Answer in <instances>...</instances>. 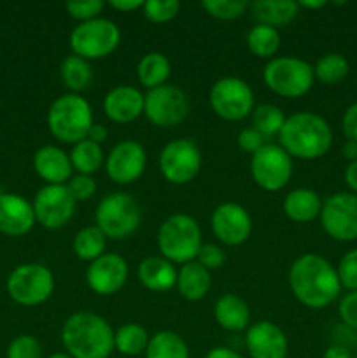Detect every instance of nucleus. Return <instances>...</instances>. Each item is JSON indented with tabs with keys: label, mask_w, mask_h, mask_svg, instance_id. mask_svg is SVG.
<instances>
[{
	"label": "nucleus",
	"mask_w": 357,
	"mask_h": 358,
	"mask_svg": "<svg viewBox=\"0 0 357 358\" xmlns=\"http://www.w3.org/2000/svg\"><path fill=\"white\" fill-rule=\"evenodd\" d=\"M289 287L294 297L310 310L328 308L342 292L336 268L317 254H304L293 262Z\"/></svg>",
	"instance_id": "obj_1"
},
{
	"label": "nucleus",
	"mask_w": 357,
	"mask_h": 358,
	"mask_svg": "<svg viewBox=\"0 0 357 358\" xmlns=\"http://www.w3.org/2000/svg\"><path fill=\"white\" fill-rule=\"evenodd\" d=\"M62 343L74 358H108L114 352V331L100 315L79 311L63 324Z\"/></svg>",
	"instance_id": "obj_2"
},
{
	"label": "nucleus",
	"mask_w": 357,
	"mask_h": 358,
	"mask_svg": "<svg viewBox=\"0 0 357 358\" xmlns=\"http://www.w3.org/2000/svg\"><path fill=\"white\" fill-rule=\"evenodd\" d=\"M279 140L280 147L290 157L312 161L328 154L332 145V131L322 115L315 112H296L286 117Z\"/></svg>",
	"instance_id": "obj_3"
},
{
	"label": "nucleus",
	"mask_w": 357,
	"mask_h": 358,
	"mask_svg": "<svg viewBox=\"0 0 357 358\" xmlns=\"http://www.w3.org/2000/svg\"><path fill=\"white\" fill-rule=\"evenodd\" d=\"M93 126L91 105L80 94L66 93L56 98L48 110V128L62 143H79Z\"/></svg>",
	"instance_id": "obj_4"
},
{
	"label": "nucleus",
	"mask_w": 357,
	"mask_h": 358,
	"mask_svg": "<svg viewBox=\"0 0 357 358\" xmlns=\"http://www.w3.org/2000/svg\"><path fill=\"white\" fill-rule=\"evenodd\" d=\"M200 224L186 213L170 215L158 229V248L172 264H188L196 261L202 248Z\"/></svg>",
	"instance_id": "obj_5"
},
{
	"label": "nucleus",
	"mask_w": 357,
	"mask_h": 358,
	"mask_svg": "<svg viewBox=\"0 0 357 358\" xmlns=\"http://www.w3.org/2000/svg\"><path fill=\"white\" fill-rule=\"evenodd\" d=\"M266 86L282 98H300L312 90L314 66L296 56L272 58L262 70Z\"/></svg>",
	"instance_id": "obj_6"
},
{
	"label": "nucleus",
	"mask_w": 357,
	"mask_h": 358,
	"mask_svg": "<svg viewBox=\"0 0 357 358\" xmlns=\"http://www.w3.org/2000/svg\"><path fill=\"white\" fill-rule=\"evenodd\" d=\"M142 220V212L135 199L126 192L107 194L97 206L94 222L108 240H122L135 233Z\"/></svg>",
	"instance_id": "obj_7"
},
{
	"label": "nucleus",
	"mask_w": 357,
	"mask_h": 358,
	"mask_svg": "<svg viewBox=\"0 0 357 358\" xmlns=\"http://www.w3.org/2000/svg\"><path fill=\"white\" fill-rule=\"evenodd\" d=\"M70 49L72 55L84 59H102L114 52L121 41V30L114 21L107 17L79 23L70 31Z\"/></svg>",
	"instance_id": "obj_8"
},
{
	"label": "nucleus",
	"mask_w": 357,
	"mask_h": 358,
	"mask_svg": "<svg viewBox=\"0 0 357 358\" xmlns=\"http://www.w3.org/2000/svg\"><path fill=\"white\" fill-rule=\"evenodd\" d=\"M55 276L51 269L38 262L18 266L7 278V294L21 306H38L52 296Z\"/></svg>",
	"instance_id": "obj_9"
},
{
	"label": "nucleus",
	"mask_w": 357,
	"mask_h": 358,
	"mask_svg": "<svg viewBox=\"0 0 357 358\" xmlns=\"http://www.w3.org/2000/svg\"><path fill=\"white\" fill-rule=\"evenodd\" d=\"M189 114V98L181 87L163 84L144 94V115L158 128H174Z\"/></svg>",
	"instance_id": "obj_10"
},
{
	"label": "nucleus",
	"mask_w": 357,
	"mask_h": 358,
	"mask_svg": "<svg viewBox=\"0 0 357 358\" xmlns=\"http://www.w3.org/2000/svg\"><path fill=\"white\" fill-rule=\"evenodd\" d=\"M160 171L170 184L186 185L198 175L202 168V150L191 138L168 142L160 152Z\"/></svg>",
	"instance_id": "obj_11"
},
{
	"label": "nucleus",
	"mask_w": 357,
	"mask_h": 358,
	"mask_svg": "<svg viewBox=\"0 0 357 358\" xmlns=\"http://www.w3.org/2000/svg\"><path fill=\"white\" fill-rule=\"evenodd\" d=\"M210 107L224 121H241L254 110V93L244 79L220 77L209 94Z\"/></svg>",
	"instance_id": "obj_12"
},
{
	"label": "nucleus",
	"mask_w": 357,
	"mask_h": 358,
	"mask_svg": "<svg viewBox=\"0 0 357 358\" xmlns=\"http://www.w3.org/2000/svg\"><path fill=\"white\" fill-rule=\"evenodd\" d=\"M251 175L265 191H280L293 177V157L276 143H265L258 152L252 154Z\"/></svg>",
	"instance_id": "obj_13"
},
{
	"label": "nucleus",
	"mask_w": 357,
	"mask_h": 358,
	"mask_svg": "<svg viewBox=\"0 0 357 358\" xmlns=\"http://www.w3.org/2000/svg\"><path fill=\"white\" fill-rule=\"evenodd\" d=\"M322 229L338 241L357 240V194L336 192L322 203Z\"/></svg>",
	"instance_id": "obj_14"
},
{
	"label": "nucleus",
	"mask_w": 357,
	"mask_h": 358,
	"mask_svg": "<svg viewBox=\"0 0 357 358\" xmlns=\"http://www.w3.org/2000/svg\"><path fill=\"white\" fill-rule=\"evenodd\" d=\"M35 220L46 229H59L65 226L76 212V199L65 185H44L35 194Z\"/></svg>",
	"instance_id": "obj_15"
},
{
	"label": "nucleus",
	"mask_w": 357,
	"mask_h": 358,
	"mask_svg": "<svg viewBox=\"0 0 357 358\" xmlns=\"http://www.w3.org/2000/svg\"><path fill=\"white\" fill-rule=\"evenodd\" d=\"M147 164V154L142 143L135 140H122L108 152L105 171L115 184L128 185L142 177Z\"/></svg>",
	"instance_id": "obj_16"
},
{
	"label": "nucleus",
	"mask_w": 357,
	"mask_h": 358,
	"mask_svg": "<svg viewBox=\"0 0 357 358\" xmlns=\"http://www.w3.org/2000/svg\"><path fill=\"white\" fill-rule=\"evenodd\" d=\"M212 231L220 243L238 247L251 238L252 219L238 203H223L212 213Z\"/></svg>",
	"instance_id": "obj_17"
},
{
	"label": "nucleus",
	"mask_w": 357,
	"mask_h": 358,
	"mask_svg": "<svg viewBox=\"0 0 357 358\" xmlns=\"http://www.w3.org/2000/svg\"><path fill=\"white\" fill-rule=\"evenodd\" d=\"M128 280V262L118 254H104L90 262L86 283L98 296H112L125 287Z\"/></svg>",
	"instance_id": "obj_18"
},
{
	"label": "nucleus",
	"mask_w": 357,
	"mask_h": 358,
	"mask_svg": "<svg viewBox=\"0 0 357 358\" xmlns=\"http://www.w3.org/2000/svg\"><path fill=\"white\" fill-rule=\"evenodd\" d=\"M245 348L251 358H286L289 352L287 336L273 322H255L245 332Z\"/></svg>",
	"instance_id": "obj_19"
},
{
	"label": "nucleus",
	"mask_w": 357,
	"mask_h": 358,
	"mask_svg": "<svg viewBox=\"0 0 357 358\" xmlns=\"http://www.w3.org/2000/svg\"><path fill=\"white\" fill-rule=\"evenodd\" d=\"M35 212L30 201L14 192H0V233L23 236L35 226Z\"/></svg>",
	"instance_id": "obj_20"
},
{
	"label": "nucleus",
	"mask_w": 357,
	"mask_h": 358,
	"mask_svg": "<svg viewBox=\"0 0 357 358\" xmlns=\"http://www.w3.org/2000/svg\"><path fill=\"white\" fill-rule=\"evenodd\" d=\"M104 112L114 122H133L144 114V94L133 86H118L104 98Z\"/></svg>",
	"instance_id": "obj_21"
},
{
	"label": "nucleus",
	"mask_w": 357,
	"mask_h": 358,
	"mask_svg": "<svg viewBox=\"0 0 357 358\" xmlns=\"http://www.w3.org/2000/svg\"><path fill=\"white\" fill-rule=\"evenodd\" d=\"M34 168L42 180L49 185H65L72 178L70 156L56 145H44L35 152Z\"/></svg>",
	"instance_id": "obj_22"
},
{
	"label": "nucleus",
	"mask_w": 357,
	"mask_h": 358,
	"mask_svg": "<svg viewBox=\"0 0 357 358\" xmlns=\"http://www.w3.org/2000/svg\"><path fill=\"white\" fill-rule=\"evenodd\" d=\"M140 283L153 292H168L177 285L178 271L164 257H146L139 264Z\"/></svg>",
	"instance_id": "obj_23"
},
{
	"label": "nucleus",
	"mask_w": 357,
	"mask_h": 358,
	"mask_svg": "<svg viewBox=\"0 0 357 358\" xmlns=\"http://www.w3.org/2000/svg\"><path fill=\"white\" fill-rule=\"evenodd\" d=\"M214 317H216V322L224 331L240 332L248 327L251 310H248V304L241 297L234 296V294H224L216 301Z\"/></svg>",
	"instance_id": "obj_24"
},
{
	"label": "nucleus",
	"mask_w": 357,
	"mask_h": 358,
	"mask_svg": "<svg viewBox=\"0 0 357 358\" xmlns=\"http://www.w3.org/2000/svg\"><path fill=\"white\" fill-rule=\"evenodd\" d=\"M284 213L294 222H312L321 215L322 199L314 189L300 187L290 191L282 203Z\"/></svg>",
	"instance_id": "obj_25"
},
{
	"label": "nucleus",
	"mask_w": 357,
	"mask_h": 358,
	"mask_svg": "<svg viewBox=\"0 0 357 358\" xmlns=\"http://www.w3.org/2000/svg\"><path fill=\"white\" fill-rule=\"evenodd\" d=\"M212 278L209 269L203 268L200 262L191 261L178 269L177 275V290L184 299L200 301L209 294Z\"/></svg>",
	"instance_id": "obj_26"
},
{
	"label": "nucleus",
	"mask_w": 357,
	"mask_h": 358,
	"mask_svg": "<svg viewBox=\"0 0 357 358\" xmlns=\"http://www.w3.org/2000/svg\"><path fill=\"white\" fill-rule=\"evenodd\" d=\"M251 9L258 23L273 28L289 24L300 13V6L294 0H258Z\"/></svg>",
	"instance_id": "obj_27"
},
{
	"label": "nucleus",
	"mask_w": 357,
	"mask_h": 358,
	"mask_svg": "<svg viewBox=\"0 0 357 358\" xmlns=\"http://www.w3.org/2000/svg\"><path fill=\"white\" fill-rule=\"evenodd\" d=\"M170 62L163 52L150 51L140 58L139 65H136V77H139L140 84L147 90H154L163 84H167L168 77H170Z\"/></svg>",
	"instance_id": "obj_28"
},
{
	"label": "nucleus",
	"mask_w": 357,
	"mask_h": 358,
	"mask_svg": "<svg viewBox=\"0 0 357 358\" xmlns=\"http://www.w3.org/2000/svg\"><path fill=\"white\" fill-rule=\"evenodd\" d=\"M59 77H62L65 87H69L72 93L79 94L80 91L90 87L91 80H93V69H91L88 59L76 55H70L62 62Z\"/></svg>",
	"instance_id": "obj_29"
},
{
	"label": "nucleus",
	"mask_w": 357,
	"mask_h": 358,
	"mask_svg": "<svg viewBox=\"0 0 357 358\" xmlns=\"http://www.w3.org/2000/svg\"><path fill=\"white\" fill-rule=\"evenodd\" d=\"M146 358H189V348L177 332L160 331L150 336Z\"/></svg>",
	"instance_id": "obj_30"
},
{
	"label": "nucleus",
	"mask_w": 357,
	"mask_h": 358,
	"mask_svg": "<svg viewBox=\"0 0 357 358\" xmlns=\"http://www.w3.org/2000/svg\"><path fill=\"white\" fill-rule=\"evenodd\" d=\"M74 254L80 259V261L93 262L94 259L102 257L107 248V236L100 231V227L88 226L83 227L79 233L74 238Z\"/></svg>",
	"instance_id": "obj_31"
},
{
	"label": "nucleus",
	"mask_w": 357,
	"mask_h": 358,
	"mask_svg": "<svg viewBox=\"0 0 357 358\" xmlns=\"http://www.w3.org/2000/svg\"><path fill=\"white\" fill-rule=\"evenodd\" d=\"M69 156L72 168L79 171V175H90L91 177L104 164V150H102V147L88 138L76 143Z\"/></svg>",
	"instance_id": "obj_32"
},
{
	"label": "nucleus",
	"mask_w": 357,
	"mask_h": 358,
	"mask_svg": "<svg viewBox=\"0 0 357 358\" xmlns=\"http://www.w3.org/2000/svg\"><path fill=\"white\" fill-rule=\"evenodd\" d=\"M149 341L150 336L139 324H126L114 332V350L126 357L146 353Z\"/></svg>",
	"instance_id": "obj_33"
},
{
	"label": "nucleus",
	"mask_w": 357,
	"mask_h": 358,
	"mask_svg": "<svg viewBox=\"0 0 357 358\" xmlns=\"http://www.w3.org/2000/svg\"><path fill=\"white\" fill-rule=\"evenodd\" d=\"M247 48L258 58H272L280 48V34L276 28L258 23L247 34Z\"/></svg>",
	"instance_id": "obj_34"
},
{
	"label": "nucleus",
	"mask_w": 357,
	"mask_h": 358,
	"mask_svg": "<svg viewBox=\"0 0 357 358\" xmlns=\"http://www.w3.org/2000/svg\"><path fill=\"white\" fill-rule=\"evenodd\" d=\"M349 62L340 52H328L322 58H318V62L314 66L315 79L321 80L322 84H328V86L342 83L349 76Z\"/></svg>",
	"instance_id": "obj_35"
},
{
	"label": "nucleus",
	"mask_w": 357,
	"mask_h": 358,
	"mask_svg": "<svg viewBox=\"0 0 357 358\" xmlns=\"http://www.w3.org/2000/svg\"><path fill=\"white\" fill-rule=\"evenodd\" d=\"M284 122H286V115H284L282 108H279L276 105L265 103L252 110V128L258 129L265 138L279 135Z\"/></svg>",
	"instance_id": "obj_36"
},
{
	"label": "nucleus",
	"mask_w": 357,
	"mask_h": 358,
	"mask_svg": "<svg viewBox=\"0 0 357 358\" xmlns=\"http://www.w3.org/2000/svg\"><path fill=\"white\" fill-rule=\"evenodd\" d=\"M202 7L216 20L231 21L245 14L251 6L247 0H203Z\"/></svg>",
	"instance_id": "obj_37"
},
{
	"label": "nucleus",
	"mask_w": 357,
	"mask_h": 358,
	"mask_svg": "<svg viewBox=\"0 0 357 358\" xmlns=\"http://www.w3.org/2000/svg\"><path fill=\"white\" fill-rule=\"evenodd\" d=\"M144 16L153 23H168L177 17L181 2L177 0H146L142 6Z\"/></svg>",
	"instance_id": "obj_38"
},
{
	"label": "nucleus",
	"mask_w": 357,
	"mask_h": 358,
	"mask_svg": "<svg viewBox=\"0 0 357 358\" xmlns=\"http://www.w3.org/2000/svg\"><path fill=\"white\" fill-rule=\"evenodd\" d=\"M104 7L105 3L102 0H72V2L65 3L66 13L79 23L100 17Z\"/></svg>",
	"instance_id": "obj_39"
},
{
	"label": "nucleus",
	"mask_w": 357,
	"mask_h": 358,
	"mask_svg": "<svg viewBox=\"0 0 357 358\" xmlns=\"http://www.w3.org/2000/svg\"><path fill=\"white\" fill-rule=\"evenodd\" d=\"M7 358H42V346L34 336H18L7 348Z\"/></svg>",
	"instance_id": "obj_40"
},
{
	"label": "nucleus",
	"mask_w": 357,
	"mask_h": 358,
	"mask_svg": "<svg viewBox=\"0 0 357 358\" xmlns=\"http://www.w3.org/2000/svg\"><path fill=\"white\" fill-rule=\"evenodd\" d=\"M336 273H338L342 289H346L349 292L357 290V248L346 252V254L340 259Z\"/></svg>",
	"instance_id": "obj_41"
},
{
	"label": "nucleus",
	"mask_w": 357,
	"mask_h": 358,
	"mask_svg": "<svg viewBox=\"0 0 357 358\" xmlns=\"http://www.w3.org/2000/svg\"><path fill=\"white\" fill-rule=\"evenodd\" d=\"M66 189L77 201H88L97 192V182L90 175H76L66 182Z\"/></svg>",
	"instance_id": "obj_42"
},
{
	"label": "nucleus",
	"mask_w": 357,
	"mask_h": 358,
	"mask_svg": "<svg viewBox=\"0 0 357 358\" xmlns=\"http://www.w3.org/2000/svg\"><path fill=\"white\" fill-rule=\"evenodd\" d=\"M224 261H226V255H224L223 248L217 247V245L214 243L202 245L198 255H196V262H200V264L205 269H209V271L219 269L220 266L224 264Z\"/></svg>",
	"instance_id": "obj_43"
},
{
	"label": "nucleus",
	"mask_w": 357,
	"mask_h": 358,
	"mask_svg": "<svg viewBox=\"0 0 357 358\" xmlns=\"http://www.w3.org/2000/svg\"><path fill=\"white\" fill-rule=\"evenodd\" d=\"M340 318L350 329H357V290L345 294L340 301Z\"/></svg>",
	"instance_id": "obj_44"
},
{
	"label": "nucleus",
	"mask_w": 357,
	"mask_h": 358,
	"mask_svg": "<svg viewBox=\"0 0 357 358\" xmlns=\"http://www.w3.org/2000/svg\"><path fill=\"white\" fill-rule=\"evenodd\" d=\"M265 145V136L254 128H245L238 133V147H240L244 152L254 154L258 152L261 147Z\"/></svg>",
	"instance_id": "obj_45"
},
{
	"label": "nucleus",
	"mask_w": 357,
	"mask_h": 358,
	"mask_svg": "<svg viewBox=\"0 0 357 358\" xmlns=\"http://www.w3.org/2000/svg\"><path fill=\"white\" fill-rule=\"evenodd\" d=\"M342 129L345 136L352 142H357V101L350 105L342 117Z\"/></svg>",
	"instance_id": "obj_46"
},
{
	"label": "nucleus",
	"mask_w": 357,
	"mask_h": 358,
	"mask_svg": "<svg viewBox=\"0 0 357 358\" xmlns=\"http://www.w3.org/2000/svg\"><path fill=\"white\" fill-rule=\"evenodd\" d=\"M107 136H108L107 126L100 124V122H93L90 133H88V140L98 143V145H100L102 142H105V140H107Z\"/></svg>",
	"instance_id": "obj_47"
},
{
	"label": "nucleus",
	"mask_w": 357,
	"mask_h": 358,
	"mask_svg": "<svg viewBox=\"0 0 357 358\" xmlns=\"http://www.w3.org/2000/svg\"><path fill=\"white\" fill-rule=\"evenodd\" d=\"M205 358H244L237 350L230 348V346H216L206 353Z\"/></svg>",
	"instance_id": "obj_48"
},
{
	"label": "nucleus",
	"mask_w": 357,
	"mask_h": 358,
	"mask_svg": "<svg viewBox=\"0 0 357 358\" xmlns=\"http://www.w3.org/2000/svg\"><path fill=\"white\" fill-rule=\"evenodd\" d=\"M142 6V0H112L111 2V7L121 10V13H132V10L140 9Z\"/></svg>",
	"instance_id": "obj_49"
},
{
	"label": "nucleus",
	"mask_w": 357,
	"mask_h": 358,
	"mask_svg": "<svg viewBox=\"0 0 357 358\" xmlns=\"http://www.w3.org/2000/svg\"><path fill=\"white\" fill-rule=\"evenodd\" d=\"M345 182L354 194H357V159L349 163L345 170Z\"/></svg>",
	"instance_id": "obj_50"
},
{
	"label": "nucleus",
	"mask_w": 357,
	"mask_h": 358,
	"mask_svg": "<svg viewBox=\"0 0 357 358\" xmlns=\"http://www.w3.org/2000/svg\"><path fill=\"white\" fill-rule=\"evenodd\" d=\"M322 358H354L350 350L343 345H332L326 350L324 357Z\"/></svg>",
	"instance_id": "obj_51"
},
{
	"label": "nucleus",
	"mask_w": 357,
	"mask_h": 358,
	"mask_svg": "<svg viewBox=\"0 0 357 358\" xmlns=\"http://www.w3.org/2000/svg\"><path fill=\"white\" fill-rule=\"evenodd\" d=\"M342 154L345 159H349L350 163L357 159V142H352V140H346L342 147Z\"/></svg>",
	"instance_id": "obj_52"
},
{
	"label": "nucleus",
	"mask_w": 357,
	"mask_h": 358,
	"mask_svg": "<svg viewBox=\"0 0 357 358\" xmlns=\"http://www.w3.org/2000/svg\"><path fill=\"white\" fill-rule=\"evenodd\" d=\"M298 6L303 7V9H321V7L328 6L326 0H300Z\"/></svg>",
	"instance_id": "obj_53"
},
{
	"label": "nucleus",
	"mask_w": 357,
	"mask_h": 358,
	"mask_svg": "<svg viewBox=\"0 0 357 358\" xmlns=\"http://www.w3.org/2000/svg\"><path fill=\"white\" fill-rule=\"evenodd\" d=\"M48 358H74V357H70L66 352H58V353H52V355H49Z\"/></svg>",
	"instance_id": "obj_54"
},
{
	"label": "nucleus",
	"mask_w": 357,
	"mask_h": 358,
	"mask_svg": "<svg viewBox=\"0 0 357 358\" xmlns=\"http://www.w3.org/2000/svg\"><path fill=\"white\" fill-rule=\"evenodd\" d=\"M354 358H357V352H356V355H354Z\"/></svg>",
	"instance_id": "obj_55"
}]
</instances>
